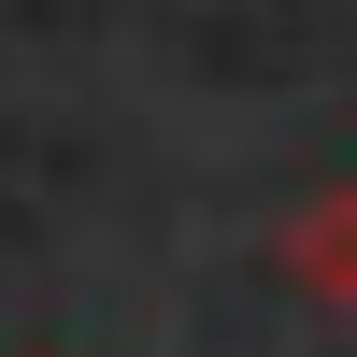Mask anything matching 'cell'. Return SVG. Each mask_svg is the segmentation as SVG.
<instances>
[{"instance_id": "6da1fadb", "label": "cell", "mask_w": 357, "mask_h": 357, "mask_svg": "<svg viewBox=\"0 0 357 357\" xmlns=\"http://www.w3.org/2000/svg\"><path fill=\"white\" fill-rule=\"evenodd\" d=\"M272 272L301 286L314 314H357V186H314L301 215L272 229Z\"/></svg>"}]
</instances>
